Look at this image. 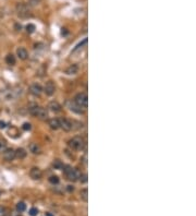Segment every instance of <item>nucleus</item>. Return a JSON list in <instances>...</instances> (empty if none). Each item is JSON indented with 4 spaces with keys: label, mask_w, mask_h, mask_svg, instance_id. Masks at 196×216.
I'll list each match as a JSON object with an SVG mask.
<instances>
[{
    "label": "nucleus",
    "mask_w": 196,
    "mask_h": 216,
    "mask_svg": "<svg viewBox=\"0 0 196 216\" xmlns=\"http://www.w3.org/2000/svg\"><path fill=\"white\" fill-rule=\"evenodd\" d=\"M68 145H69L70 149L73 150V151H82V150L85 149L86 142H85L84 138L76 135V137L72 138L71 140H69V142H68Z\"/></svg>",
    "instance_id": "nucleus-1"
},
{
    "label": "nucleus",
    "mask_w": 196,
    "mask_h": 216,
    "mask_svg": "<svg viewBox=\"0 0 196 216\" xmlns=\"http://www.w3.org/2000/svg\"><path fill=\"white\" fill-rule=\"evenodd\" d=\"M29 113L31 115H33L34 117L38 118L41 120H47L48 119V111L46 110L44 107H41V106H35V107H32L29 109Z\"/></svg>",
    "instance_id": "nucleus-2"
},
{
    "label": "nucleus",
    "mask_w": 196,
    "mask_h": 216,
    "mask_svg": "<svg viewBox=\"0 0 196 216\" xmlns=\"http://www.w3.org/2000/svg\"><path fill=\"white\" fill-rule=\"evenodd\" d=\"M63 171L65 174V177L68 178V180L70 181H77L80 177V174L76 169L72 168L71 166H63Z\"/></svg>",
    "instance_id": "nucleus-3"
},
{
    "label": "nucleus",
    "mask_w": 196,
    "mask_h": 216,
    "mask_svg": "<svg viewBox=\"0 0 196 216\" xmlns=\"http://www.w3.org/2000/svg\"><path fill=\"white\" fill-rule=\"evenodd\" d=\"M74 103L76 105H79L80 107H82L83 109H86L87 105H88V97H87L86 93H79L74 97Z\"/></svg>",
    "instance_id": "nucleus-4"
},
{
    "label": "nucleus",
    "mask_w": 196,
    "mask_h": 216,
    "mask_svg": "<svg viewBox=\"0 0 196 216\" xmlns=\"http://www.w3.org/2000/svg\"><path fill=\"white\" fill-rule=\"evenodd\" d=\"M17 12L20 18H27L31 14L29 13V8L26 5H24V3H19L17 6Z\"/></svg>",
    "instance_id": "nucleus-5"
},
{
    "label": "nucleus",
    "mask_w": 196,
    "mask_h": 216,
    "mask_svg": "<svg viewBox=\"0 0 196 216\" xmlns=\"http://www.w3.org/2000/svg\"><path fill=\"white\" fill-rule=\"evenodd\" d=\"M59 123H60V128L67 132L71 131L73 129V121L68 119V118H61V119H59Z\"/></svg>",
    "instance_id": "nucleus-6"
},
{
    "label": "nucleus",
    "mask_w": 196,
    "mask_h": 216,
    "mask_svg": "<svg viewBox=\"0 0 196 216\" xmlns=\"http://www.w3.org/2000/svg\"><path fill=\"white\" fill-rule=\"evenodd\" d=\"M43 92H45L46 95L53 96L56 92V85L53 81H47L45 84V86L43 87Z\"/></svg>",
    "instance_id": "nucleus-7"
},
{
    "label": "nucleus",
    "mask_w": 196,
    "mask_h": 216,
    "mask_svg": "<svg viewBox=\"0 0 196 216\" xmlns=\"http://www.w3.org/2000/svg\"><path fill=\"white\" fill-rule=\"evenodd\" d=\"M2 156H3V159H5L6 162H12L15 158V150L6 149L5 151L2 152Z\"/></svg>",
    "instance_id": "nucleus-8"
},
{
    "label": "nucleus",
    "mask_w": 196,
    "mask_h": 216,
    "mask_svg": "<svg viewBox=\"0 0 196 216\" xmlns=\"http://www.w3.org/2000/svg\"><path fill=\"white\" fill-rule=\"evenodd\" d=\"M29 93L34 96H39L43 93V86L39 83H33L29 86Z\"/></svg>",
    "instance_id": "nucleus-9"
},
{
    "label": "nucleus",
    "mask_w": 196,
    "mask_h": 216,
    "mask_svg": "<svg viewBox=\"0 0 196 216\" xmlns=\"http://www.w3.org/2000/svg\"><path fill=\"white\" fill-rule=\"evenodd\" d=\"M29 176H31L32 179L39 180V179H41V177H43V171H41V168L33 167V168H31V170H29Z\"/></svg>",
    "instance_id": "nucleus-10"
},
{
    "label": "nucleus",
    "mask_w": 196,
    "mask_h": 216,
    "mask_svg": "<svg viewBox=\"0 0 196 216\" xmlns=\"http://www.w3.org/2000/svg\"><path fill=\"white\" fill-rule=\"evenodd\" d=\"M29 150L32 154H34V155H39V154H41V152H43L41 145L37 143H34V142L29 145Z\"/></svg>",
    "instance_id": "nucleus-11"
},
{
    "label": "nucleus",
    "mask_w": 196,
    "mask_h": 216,
    "mask_svg": "<svg viewBox=\"0 0 196 216\" xmlns=\"http://www.w3.org/2000/svg\"><path fill=\"white\" fill-rule=\"evenodd\" d=\"M48 109H49V110H51L53 113H60V111H61V109H62V107H61V105H60L58 102L51 101L50 103L48 104Z\"/></svg>",
    "instance_id": "nucleus-12"
},
{
    "label": "nucleus",
    "mask_w": 196,
    "mask_h": 216,
    "mask_svg": "<svg viewBox=\"0 0 196 216\" xmlns=\"http://www.w3.org/2000/svg\"><path fill=\"white\" fill-rule=\"evenodd\" d=\"M17 56L21 60H26L29 58V51L24 47H19L17 49Z\"/></svg>",
    "instance_id": "nucleus-13"
},
{
    "label": "nucleus",
    "mask_w": 196,
    "mask_h": 216,
    "mask_svg": "<svg viewBox=\"0 0 196 216\" xmlns=\"http://www.w3.org/2000/svg\"><path fill=\"white\" fill-rule=\"evenodd\" d=\"M26 156H27V152L25 151L24 149L20 147V149L15 150V158L22 161V159H24L25 157H26Z\"/></svg>",
    "instance_id": "nucleus-14"
},
{
    "label": "nucleus",
    "mask_w": 196,
    "mask_h": 216,
    "mask_svg": "<svg viewBox=\"0 0 196 216\" xmlns=\"http://www.w3.org/2000/svg\"><path fill=\"white\" fill-rule=\"evenodd\" d=\"M65 72V74H68V75H74L79 72V67H77L76 65H72V66H70V67H68Z\"/></svg>",
    "instance_id": "nucleus-15"
},
{
    "label": "nucleus",
    "mask_w": 196,
    "mask_h": 216,
    "mask_svg": "<svg viewBox=\"0 0 196 216\" xmlns=\"http://www.w3.org/2000/svg\"><path fill=\"white\" fill-rule=\"evenodd\" d=\"M48 125H49V127H50L53 130H57L60 128L59 119H57V118H53V119L48 120Z\"/></svg>",
    "instance_id": "nucleus-16"
},
{
    "label": "nucleus",
    "mask_w": 196,
    "mask_h": 216,
    "mask_svg": "<svg viewBox=\"0 0 196 216\" xmlns=\"http://www.w3.org/2000/svg\"><path fill=\"white\" fill-rule=\"evenodd\" d=\"M70 109H71L73 113H76V114H83L84 113L83 108L80 107L79 105H76V104L74 103V101H73V103H71V105H70Z\"/></svg>",
    "instance_id": "nucleus-17"
},
{
    "label": "nucleus",
    "mask_w": 196,
    "mask_h": 216,
    "mask_svg": "<svg viewBox=\"0 0 196 216\" xmlns=\"http://www.w3.org/2000/svg\"><path fill=\"white\" fill-rule=\"evenodd\" d=\"M6 62H7L9 66H14L15 62H17L15 56L12 55V54H9V55H7V57H6Z\"/></svg>",
    "instance_id": "nucleus-18"
},
{
    "label": "nucleus",
    "mask_w": 196,
    "mask_h": 216,
    "mask_svg": "<svg viewBox=\"0 0 196 216\" xmlns=\"http://www.w3.org/2000/svg\"><path fill=\"white\" fill-rule=\"evenodd\" d=\"M80 198H81V200H83L84 202L88 201V190L82 189L81 191H80Z\"/></svg>",
    "instance_id": "nucleus-19"
},
{
    "label": "nucleus",
    "mask_w": 196,
    "mask_h": 216,
    "mask_svg": "<svg viewBox=\"0 0 196 216\" xmlns=\"http://www.w3.org/2000/svg\"><path fill=\"white\" fill-rule=\"evenodd\" d=\"M53 167L55 168V169H62L63 168L62 162L60 161V159H55V161L53 162Z\"/></svg>",
    "instance_id": "nucleus-20"
},
{
    "label": "nucleus",
    "mask_w": 196,
    "mask_h": 216,
    "mask_svg": "<svg viewBox=\"0 0 196 216\" xmlns=\"http://www.w3.org/2000/svg\"><path fill=\"white\" fill-rule=\"evenodd\" d=\"M25 210H26V204L24 203V202H19V203L17 204V211L18 212L23 213Z\"/></svg>",
    "instance_id": "nucleus-21"
},
{
    "label": "nucleus",
    "mask_w": 196,
    "mask_h": 216,
    "mask_svg": "<svg viewBox=\"0 0 196 216\" xmlns=\"http://www.w3.org/2000/svg\"><path fill=\"white\" fill-rule=\"evenodd\" d=\"M49 182L51 183V185H58L59 183V177L58 176H50L49 177Z\"/></svg>",
    "instance_id": "nucleus-22"
},
{
    "label": "nucleus",
    "mask_w": 196,
    "mask_h": 216,
    "mask_svg": "<svg viewBox=\"0 0 196 216\" xmlns=\"http://www.w3.org/2000/svg\"><path fill=\"white\" fill-rule=\"evenodd\" d=\"M6 149H8V147H7V142H6L5 140L0 139V153H2Z\"/></svg>",
    "instance_id": "nucleus-23"
},
{
    "label": "nucleus",
    "mask_w": 196,
    "mask_h": 216,
    "mask_svg": "<svg viewBox=\"0 0 196 216\" xmlns=\"http://www.w3.org/2000/svg\"><path fill=\"white\" fill-rule=\"evenodd\" d=\"M8 215V209L5 206H0V216H7Z\"/></svg>",
    "instance_id": "nucleus-24"
},
{
    "label": "nucleus",
    "mask_w": 196,
    "mask_h": 216,
    "mask_svg": "<svg viewBox=\"0 0 196 216\" xmlns=\"http://www.w3.org/2000/svg\"><path fill=\"white\" fill-rule=\"evenodd\" d=\"M79 180L81 181V182H87V175L86 174H84V175H80L79 177Z\"/></svg>",
    "instance_id": "nucleus-25"
},
{
    "label": "nucleus",
    "mask_w": 196,
    "mask_h": 216,
    "mask_svg": "<svg viewBox=\"0 0 196 216\" xmlns=\"http://www.w3.org/2000/svg\"><path fill=\"white\" fill-rule=\"evenodd\" d=\"M34 30H35V26H34L33 24H29V25H27V26H26V31H27V33H33Z\"/></svg>",
    "instance_id": "nucleus-26"
},
{
    "label": "nucleus",
    "mask_w": 196,
    "mask_h": 216,
    "mask_svg": "<svg viewBox=\"0 0 196 216\" xmlns=\"http://www.w3.org/2000/svg\"><path fill=\"white\" fill-rule=\"evenodd\" d=\"M37 214H38V210L35 209V207H33V209L29 210V215H31V216H36Z\"/></svg>",
    "instance_id": "nucleus-27"
},
{
    "label": "nucleus",
    "mask_w": 196,
    "mask_h": 216,
    "mask_svg": "<svg viewBox=\"0 0 196 216\" xmlns=\"http://www.w3.org/2000/svg\"><path fill=\"white\" fill-rule=\"evenodd\" d=\"M23 130H25V131H27V130H31V123H29V122H25V123H23Z\"/></svg>",
    "instance_id": "nucleus-28"
},
{
    "label": "nucleus",
    "mask_w": 196,
    "mask_h": 216,
    "mask_svg": "<svg viewBox=\"0 0 196 216\" xmlns=\"http://www.w3.org/2000/svg\"><path fill=\"white\" fill-rule=\"evenodd\" d=\"M41 1V0H29V3L33 5V6H35V5H38Z\"/></svg>",
    "instance_id": "nucleus-29"
},
{
    "label": "nucleus",
    "mask_w": 196,
    "mask_h": 216,
    "mask_svg": "<svg viewBox=\"0 0 196 216\" xmlns=\"http://www.w3.org/2000/svg\"><path fill=\"white\" fill-rule=\"evenodd\" d=\"M67 190L69 192H73L74 191V187L73 186H67Z\"/></svg>",
    "instance_id": "nucleus-30"
},
{
    "label": "nucleus",
    "mask_w": 196,
    "mask_h": 216,
    "mask_svg": "<svg viewBox=\"0 0 196 216\" xmlns=\"http://www.w3.org/2000/svg\"><path fill=\"white\" fill-rule=\"evenodd\" d=\"M6 127H7V126H6L5 121H0V129H5Z\"/></svg>",
    "instance_id": "nucleus-31"
}]
</instances>
